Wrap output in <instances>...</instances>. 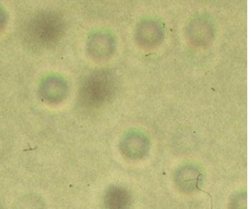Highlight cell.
<instances>
[{
  "instance_id": "1",
  "label": "cell",
  "mask_w": 251,
  "mask_h": 209,
  "mask_svg": "<svg viewBox=\"0 0 251 209\" xmlns=\"http://www.w3.org/2000/svg\"><path fill=\"white\" fill-rule=\"evenodd\" d=\"M33 28V34L39 41L48 43L57 38L61 31V23L54 16L45 15L37 19Z\"/></svg>"
},
{
  "instance_id": "2",
  "label": "cell",
  "mask_w": 251,
  "mask_h": 209,
  "mask_svg": "<svg viewBox=\"0 0 251 209\" xmlns=\"http://www.w3.org/2000/svg\"><path fill=\"white\" fill-rule=\"evenodd\" d=\"M66 82L60 77L53 75L43 81L41 86L42 99L49 103L59 102L66 93Z\"/></svg>"
},
{
  "instance_id": "3",
  "label": "cell",
  "mask_w": 251,
  "mask_h": 209,
  "mask_svg": "<svg viewBox=\"0 0 251 209\" xmlns=\"http://www.w3.org/2000/svg\"><path fill=\"white\" fill-rule=\"evenodd\" d=\"M110 81L106 78L105 75H100L93 80H91L84 88L85 96L88 97L89 100L92 98L94 100H102L110 92V85L108 83Z\"/></svg>"
},
{
  "instance_id": "4",
  "label": "cell",
  "mask_w": 251,
  "mask_h": 209,
  "mask_svg": "<svg viewBox=\"0 0 251 209\" xmlns=\"http://www.w3.org/2000/svg\"><path fill=\"white\" fill-rule=\"evenodd\" d=\"M129 204L127 192L119 188H113L107 192L106 205L109 209H126Z\"/></svg>"
}]
</instances>
